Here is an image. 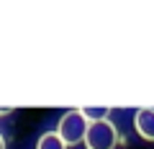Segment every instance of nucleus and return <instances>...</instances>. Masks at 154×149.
I'll list each match as a JSON object with an SVG mask.
<instances>
[{"label":"nucleus","mask_w":154,"mask_h":149,"mask_svg":"<svg viewBox=\"0 0 154 149\" xmlns=\"http://www.w3.org/2000/svg\"><path fill=\"white\" fill-rule=\"evenodd\" d=\"M80 110H82V116L93 123V121H103V118H108V110H110V108L100 105V108H80Z\"/></svg>","instance_id":"nucleus-5"},{"label":"nucleus","mask_w":154,"mask_h":149,"mask_svg":"<svg viewBox=\"0 0 154 149\" xmlns=\"http://www.w3.org/2000/svg\"><path fill=\"white\" fill-rule=\"evenodd\" d=\"M0 149H5V139L3 136H0Z\"/></svg>","instance_id":"nucleus-6"},{"label":"nucleus","mask_w":154,"mask_h":149,"mask_svg":"<svg viewBox=\"0 0 154 149\" xmlns=\"http://www.w3.org/2000/svg\"><path fill=\"white\" fill-rule=\"evenodd\" d=\"M82 144L88 149H116V144H118V131H116V126L108 118L93 121L88 126V134H85Z\"/></svg>","instance_id":"nucleus-2"},{"label":"nucleus","mask_w":154,"mask_h":149,"mask_svg":"<svg viewBox=\"0 0 154 149\" xmlns=\"http://www.w3.org/2000/svg\"><path fill=\"white\" fill-rule=\"evenodd\" d=\"M88 126H90V121L82 116V110H80V108H72V110H67L64 116L59 118L57 134L62 136V141H64L67 147H75V144L85 141Z\"/></svg>","instance_id":"nucleus-1"},{"label":"nucleus","mask_w":154,"mask_h":149,"mask_svg":"<svg viewBox=\"0 0 154 149\" xmlns=\"http://www.w3.org/2000/svg\"><path fill=\"white\" fill-rule=\"evenodd\" d=\"M36 149H67V144L62 141V136L57 131H49V134H44V136L38 139Z\"/></svg>","instance_id":"nucleus-4"},{"label":"nucleus","mask_w":154,"mask_h":149,"mask_svg":"<svg viewBox=\"0 0 154 149\" xmlns=\"http://www.w3.org/2000/svg\"><path fill=\"white\" fill-rule=\"evenodd\" d=\"M134 126L141 139L154 141V108H139L134 116Z\"/></svg>","instance_id":"nucleus-3"}]
</instances>
